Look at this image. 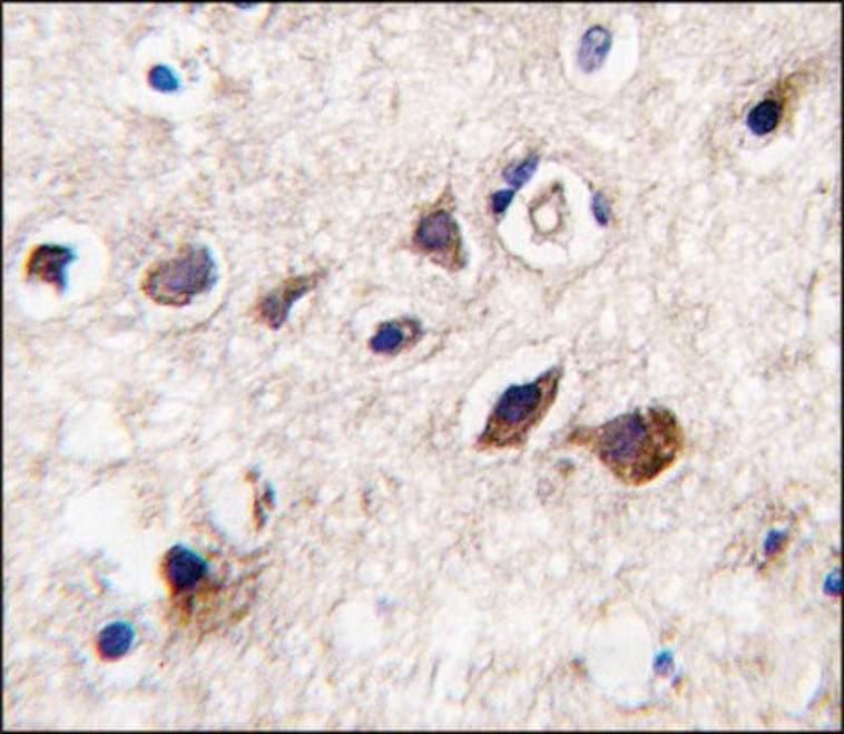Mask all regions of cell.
Masks as SVG:
<instances>
[{
  "instance_id": "14",
  "label": "cell",
  "mask_w": 844,
  "mask_h": 734,
  "mask_svg": "<svg viewBox=\"0 0 844 734\" xmlns=\"http://www.w3.org/2000/svg\"><path fill=\"white\" fill-rule=\"evenodd\" d=\"M591 213H593V217L598 221V225L606 227L610 223V218H612V205H610V200L602 193L593 194V198H591Z\"/></svg>"
},
{
  "instance_id": "10",
  "label": "cell",
  "mask_w": 844,
  "mask_h": 734,
  "mask_svg": "<svg viewBox=\"0 0 844 734\" xmlns=\"http://www.w3.org/2000/svg\"><path fill=\"white\" fill-rule=\"evenodd\" d=\"M134 626L127 623H110L97 637V655L102 662H119L134 649Z\"/></svg>"
},
{
  "instance_id": "8",
  "label": "cell",
  "mask_w": 844,
  "mask_h": 734,
  "mask_svg": "<svg viewBox=\"0 0 844 734\" xmlns=\"http://www.w3.org/2000/svg\"><path fill=\"white\" fill-rule=\"evenodd\" d=\"M422 323L419 319L404 316L386 321L377 326L374 337L370 339V350L375 355H399L402 351H409L422 339Z\"/></svg>"
},
{
  "instance_id": "6",
  "label": "cell",
  "mask_w": 844,
  "mask_h": 734,
  "mask_svg": "<svg viewBox=\"0 0 844 734\" xmlns=\"http://www.w3.org/2000/svg\"><path fill=\"white\" fill-rule=\"evenodd\" d=\"M323 277H325L323 270H318L314 274H304V276L286 277L282 284L269 290L257 301L255 304L257 321L264 323L272 331L286 325L292 306L301 301L302 296L313 292Z\"/></svg>"
},
{
  "instance_id": "12",
  "label": "cell",
  "mask_w": 844,
  "mask_h": 734,
  "mask_svg": "<svg viewBox=\"0 0 844 734\" xmlns=\"http://www.w3.org/2000/svg\"><path fill=\"white\" fill-rule=\"evenodd\" d=\"M539 168V154H531L527 159H522L519 164H512L504 169V182L512 190H520L527 182L531 180L534 176V172Z\"/></svg>"
},
{
  "instance_id": "1",
  "label": "cell",
  "mask_w": 844,
  "mask_h": 734,
  "mask_svg": "<svg viewBox=\"0 0 844 734\" xmlns=\"http://www.w3.org/2000/svg\"><path fill=\"white\" fill-rule=\"evenodd\" d=\"M567 443L591 451L618 482L647 486L676 466L686 437L676 412L652 407L576 429Z\"/></svg>"
},
{
  "instance_id": "7",
  "label": "cell",
  "mask_w": 844,
  "mask_h": 734,
  "mask_svg": "<svg viewBox=\"0 0 844 734\" xmlns=\"http://www.w3.org/2000/svg\"><path fill=\"white\" fill-rule=\"evenodd\" d=\"M73 262H76V253L70 247L41 243V245H36L29 252V257L24 262V276H27V280H36V282L49 284V286H53L61 294V292H66V288H68L66 270Z\"/></svg>"
},
{
  "instance_id": "3",
  "label": "cell",
  "mask_w": 844,
  "mask_h": 734,
  "mask_svg": "<svg viewBox=\"0 0 844 734\" xmlns=\"http://www.w3.org/2000/svg\"><path fill=\"white\" fill-rule=\"evenodd\" d=\"M217 282V264L205 245H181L174 257L145 272L141 292L161 306H186Z\"/></svg>"
},
{
  "instance_id": "11",
  "label": "cell",
  "mask_w": 844,
  "mask_h": 734,
  "mask_svg": "<svg viewBox=\"0 0 844 734\" xmlns=\"http://www.w3.org/2000/svg\"><path fill=\"white\" fill-rule=\"evenodd\" d=\"M785 105H787V98L784 95L763 98L747 115L748 131L757 137L772 135L784 121Z\"/></svg>"
},
{
  "instance_id": "5",
  "label": "cell",
  "mask_w": 844,
  "mask_h": 734,
  "mask_svg": "<svg viewBox=\"0 0 844 734\" xmlns=\"http://www.w3.org/2000/svg\"><path fill=\"white\" fill-rule=\"evenodd\" d=\"M161 574L168 584L174 606L184 613L190 610L193 591L208 578V564L188 547L176 545L164 555Z\"/></svg>"
},
{
  "instance_id": "15",
  "label": "cell",
  "mask_w": 844,
  "mask_h": 734,
  "mask_svg": "<svg viewBox=\"0 0 844 734\" xmlns=\"http://www.w3.org/2000/svg\"><path fill=\"white\" fill-rule=\"evenodd\" d=\"M514 194H517V190H512V188H504V190H498V193L492 194L490 206H492V213H494L495 217L507 215L508 206L514 200Z\"/></svg>"
},
{
  "instance_id": "13",
  "label": "cell",
  "mask_w": 844,
  "mask_h": 734,
  "mask_svg": "<svg viewBox=\"0 0 844 734\" xmlns=\"http://www.w3.org/2000/svg\"><path fill=\"white\" fill-rule=\"evenodd\" d=\"M147 82L159 92H176L180 88L178 76L168 66H154L147 74Z\"/></svg>"
},
{
  "instance_id": "2",
  "label": "cell",
  "mask_w": 844,
  "mask_h": 734,
  "mask_svg": "<svg viewBox=\"0 0 844 734\" xmlns=\"http://www.w3.org/2000/svg\"><path fill=\"white\" fill-rule=\"evenodd\" d=\"M561 378L563 368L556 365L532 382L510 385L495 400L494 409L475 441L478 451H517L527 446L532 431L553 409Z\"/></svg>"
},
{
  "instance_id": "9",
  "label": "cell",
  "mask_w": 844,
  "mask_h": 734,
  "mask_svg": "<svg viewBox=\"0 0 844 734\" xmlns=\"http://www.w3.org/2000/svg\"><path fill=\"white\" fill-rule=\"evenodd\" d=\"M610 49H612V33L602 25L590 27L579 43V68L586 74L598 72L606 63Z\"/></svg>"
},
{
  "instance_id": "4",
  "label": "cell",
  "mask_w": 844,
  "mask_h": 734,
  "mask_svg": "<svg viewBox=\"0 0 844 734\" xmlns=\"http://www.w3.org/2000/svg\"><path fill=\"white\" fill-rule=\"evenodd\" d=\"M411 245L414 252L446 272H459L468 265L463 235L451 205H443V198L416 221Z\"/></svg>"
}]
</instances>
